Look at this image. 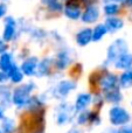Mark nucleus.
<instances>
[{"label":"nucleus","instance_id":"1","mask_svg":"<svg viewBox=\"0 0 132 133\" xmlns=\"http://www.w3.org/2000/svg\"><path fill=\"white\" fill-rule=\"evenodd\" d=\"M34 89H35V84L33 82H28L26 84L20 85L13 91L12 103L18 109H26L29 99L32 98L30 94H32V91H34Z\"/></svg>","mask_w":132,"mask_h":133},{"label":"nucleus","instance_id":"7","mask_svg":"<svg viewBox=\"0 0 132 133\" xmlns=\"http://www.w3.org/2000/svg\"><path fill=\"white\" fill-rule=\"evenodd\" d=\"M100 87L102 90H104L105 92L110 91V90H114V89H117V82H118V79H117L116 75H114V74H105V75H103L102 77L100 78Z\"/></svg>","mask_w":132,"mask_h":133},{"label":"nucleus","instance_id":"33","mask_svg":"<svg viewBox=\"0 0 132 133\" xmlns=\"http://www.w3.org/2000/svg\"><path fill=\"white\" fill-rule=\"evenodd\" d=\"M5 118V116H4V108L2 106H0V120H2Z\"/></svg>","mask_w":132,"mask_h":133},{"label":"nucleus","instance_id":"6","mask_svg":"<svg viewBox=\"0 0 132 133\" xmlns=\"http://www.w3.org/2000/svg\"><path fill=\"white\" fill-rule=\"evenodd\" d=\"M93 102V97H91L90 94H87V92H83V94H80L77 96L76 101H75L74 104V109H75V112L80 113V112H83V111L88 110V106L91 104Z\"/></svg>","mask_w":132,"mask_h":133},{"label":"nucleus","instance_id":"34","mask_svg":"<svg viewBox=\"0 0 132 133\" xmlns=\"http://www.w3.org/2000/svg\"><path fill=\"white\" fill-rule=\"evenodd\" d=\"M125 4L128 6H132V0H125Z\"/></svg>","mask_w":132,"mask_h":133},{"label":"nucleus","instance_id":"32","mask_svg":"<svg viewBox=\"0 0 132 133\" xmlns=\"http://www.w3.org/2000/svg\"><path fill=\"white\" fill-rule=\"evenodd\" d=\"M65 133H82L81 130L77 129V127H71V129H69Z\"/></svg>","mask_w":132,"mask_h":133},{"label":"nucleus","instance_id":"25","mask_svg":"<svg viewBox=\"0 0 132 133\" xmlns=\"http://www.w3.org/2000/svg\"><path fill=\"white\" fill-rule=\"evenodd\" d=\"M101 116L98 113V111H91L90 113V119H89V124L91 126H98L101 124Z\"/></svg>","mask_w":132,"mask_h":133},{"label":"nucleus","instance_id":"8","mask_svg":"<svg viewBox=\"0 0 132 133\" xmlns=\"http://www.w3.org/2000/svg\"><path fill=\"white\" fill-rule=\"evenodd\" d=\"M16 30V22L12 16H7L5 19V27L4 33H2V40L4 41H11L13 40Z\"/></svg>","mask_w":132,"mask_h":133},{"label":"nucleus","instance_id":"26","mask_svg":"<svg viewBox=\"0 0 132 133\" xmlns=\"http://www.w3.org/2000/svg\"><path fill=\"white\" fill-rule=\"evenodd\" d=\"M43 2L51 11H61L62 9V5L58 2V0H43Z\"/></svg>","mask_w":132,"mask_h":133},{"label":"nucleus","instance_id":"21","mask_svg":"<svg viewBox=\"0 0 132 133\" xmlns=\"http://www.w3.org/2000/svg\"><path fill=\"white\" fill-rule=\"evenodd\" d=\"M108 33V29L105 27V25L101 23V25H97L93 30V41H100L101 39L104 37V35Z\"/></svg>","mask_w":132,"mask_h":133},{"label":"nucleus","instance_id":"13","mask_svg":"<svg viewBox=\"0 0 132 133\" xmlns=\"http://www.w3.org/2000/svg\"><path fill=\"white\" fill-rule=\"evenodd\" d=\"M0 129H1V133H16L19 127H18V125H16V122L13 118L5 117L4 119L1 120Z\"/></svg>","mask_w":132,"mask_h":133},{"label":"nucleus","instance_id":"23","mask_svg":"<svg viewBox=\"0 0 132 133\" xmlns=\"http://www.w3.org/2000/svg\"><path fill=\"white\" fill-rule=\"evenodd\" d=\"M90 113L91 111L89 110H85L83 111V112H80L76 115V124L78 125V126H84V125L89 124V119H90Z\"/></svg>","mask_w":132,"mask_h":133},{"label":"nucleus","instance_id":"12","mask_svg":"<svg viewBox=\"0 0 132 133\" xmlns=\"http://www.w3.org/2000/svg\"><path fill=\"white\" fill-rule=\"evenodd\" d=\"M15 65L13 61V56L9 53H4L0 55V71H4V72H8L13 66Z\"/></svg>","mask_w":132,"mask_h":133},{"label":"nucleus","instance_id":"24","mask_svg":"<svg viewBox=\"0 0 132 133\" xmlns=\"http://www.w3.org/2000/svg\"><path fill=\"white\" fill-rule=\"evenodd\" d=\"M119 11V6L117 4H114V2H110V4H107L104 7V13L107 15H109L110 18L114 15H116Z\"/></svg>","mask_w":132,"mask_h":133},{"label":"nucleus","instance_id":"22","mask_svg":"<svg viewBox=\"0 0 132 133\" xmlns=\"http://www.w3.org/2000/svg\"><path fill=\"white\" fill-rule=\"evenodd\" d=\"M50 71V60L49 58H44L42 62L39 63V66H37L36 70V75L37 76H46L49 74Z\"/></svg>","mask_w":132,"mask_h":133},{"label":"nucleus","instance_id":"29","mask_svg":"<svg viewBox=\"0 0 132 133\" xmlns=\"http://www.w3.org/2000/svg\"><path fill=\"white\" fill-rule=\"evenodd\" d=\"M7 79H8V76H7V74L4 72V71H0V84H2L4 82H6Z\"/></svg>","mask_w":132,"mask_h":133},{"label":"nucleus","instance_id":"9","mask_svg":"<svg viewBox=\"0 0 132 133\" xmlns=\"http://www.w3.org/2000/svg\"><path fill=\"white\" fill-rule=\"evenodd\" d=\"M37 66H39V60L35 56H32V57H28L25 62L21 65V71L23 72V75L26 76H33L36 75V70Z\"/></svg>","mask_w":132,"mask_h":133},{"label":"nucleus","instance_id":"5","mask_svg":"<svg viewBox=\"0 0 132 133\" xmlns=\"http://www.w3.org/2000/svg\"><path fill=\"white\" fill-rule=\"evenodd\" d=\"M76 88V84L71 81H61L55 88H54L53 91V96L55 98L60 99V101H63L72 90Z\"/></svg>","mask_w":132,"mask_h":133},{"label":"nucleus","instance_id":"27","mask_svg":"<svg viewBox=\"0 0 132 133\" xmlns=\"http://www.w3.org/2000/svg\"><path fill=\"white\" fill-rule=\"evenodd\" d=\"M119 133H132V123L122 127V129H119Z\"/></svg>","mask_w":132,"mask_h":133},{"label":"nucleus","instance_id":"28","mask_svg":"<svg viewBox=\"0 0 132 133\" xmlns=\"http://www.w3.org/2000/svg\"><path fill=\"white\" fill-rule=\"evenodd\" d=\"M6 49H7V44L5 43V41L0 37V54L6 53Z\"/></svg>","mask_w":132,"mask_h":133},{"label":"nucleus","instance_id":"18","mask_svg":"<svg viewBox=\"0 0 132 133\" xmlns=\"http://www.w3.org/2000/svg\"><path fill=\"white\" fill-rule=\"evenodd\" d=\"M7 76H8V78H9V79H11L13 83H20V82H22L23 72L21 71V68H19V66L14 65L13 68H12L11 70L7 72Z\"/></svg>","mask_w":132,"mask_h":133},{"label":"nucleus","instance_id":"10","mask_svg":"<svg viewBox=\"0 0 132 133\" xmlns=\"http://www.w3.org/2000/svg\"><path fill=\"white\" fill-rule=\"evenodd\" d=\"M98 18H100V11H98V8L96 6H94V5L87 7L85 11L83 12V14H82V16H81L82 21L85 23L95 22Z\"/></svg>","mask_w":132,"mask_h":133},{"label":"nucleus","instance_id":"15","mask_svg":"<svg viewBox=\"0 0 132 133\" xmlns=\"http://www.w3.org/2000/svg\"><path fill=\"white\" fill-rule=\"evenodd\" d=\"M105 27H107L108 32L110 33H115L117 30H119L121 28H123V21L122 19L116 18V16H111V18H108L105 21Z\"/></svg>","mask_w":132,"mask_h":133},{"label":"nucleus","instance_id":"31","mask_svg":"<svg viewBox=\"0 0 132 133\" xmlns=\"http://www.w3.org/2000/svg\"><path fill=\"white\" fill-rule=\"evenodd\" d=\"M102 133H119V129H116V127H111V129H107L104 132Z\"/></svg>","mask_w":132,"mask_h":133},{"label":"nucleus","instance_id":"16","mask_svg":"<svg viewBox=\"0 0 132 133\" xmlns=\"http://www.w3.org/2000/svg\"><path fill=\"white\" fill-rule=\"evenodd\" d=\"M115 66L117 69H124V70H129L132 66V54H124L122 55L118 60L115 62Z\"/></svg>","mask_w":132,"mask_h":133},{"label":"nucleus","instance_id":"14","mask_svg":"<svg viewBox=\"0 0 132 133\" xmlns=\"http://www.w3.org/2000/svg\"><path fill=\"white\" fill-rule=\"evenodd\" d=\"M76 41L81 47H84L93 41V30L89 28H84V29L80 30L76 35Z\"/></svg>","mask_w":132,"mask_h":133},{"label":"nucleus","instance_id":"30","mask_svg":"<svg viewBox=\"0 0 132 133\" xmlns=\"http://www.w3.org/2000/svg\"><path fill=\"white\" fill-rule=\"evenodd\" d=\"M6 11H7V8H6V5H4V4H0V18L5 15V13H6Z\"/></svg>","mask_w":132,"mask_h":133},{"label":"nucleus","instance_id":"19","mask_svg":"<svg viewBox=\"0 0 132 133\" xmlns=\"http://www.w3.org/2000/svg\"><path fill=\"white\" fill-rule=\"evenodd\" d=\"M70 62V58H69V55H68L65 51H60V53L57 54V56H56L55 58V65L57 66L58 69H64L65 66L68 65V63Z\"/></svg>","mask_w":132,"mask_h":133},{"label":"nucleus","instance_id":"3","mask_svg":"<svg viewBox=\"0 0 132 133\" xmlns=\"http://www.w3.org/2000/svg\"><path fill=\"white\" fill-rule=\"evenodd\" d=\"M75 116H76V112H75L74 106L63 102V103L58 104L56 108L55 123L58 126H64V125L70 124L75 119Z\"/></svg>","mask_w":132,"mask_h":133},{"label":"nucleus","instance_id":"2","mask_svg":"<svg viewBox=\"0 0 132 133\" xmlns=\"http://www.w3.org/2000/svg\"><path fill=\"white\" fill-rule=\"evenodd\" d=\"M109 122L112 125V127L122 129V127L130 124L131 115L128 112L125 108L115 105L109 110Z\"/></svg>","mask_w":132,"mask_h":133},{"label":"nucleus","instance_id":"36","mask_svg":"<svg viewBox=\"0 0 132 133\" xmlns=\"http://www.w3.org/2000/svg\"><path fill=\"white\" fill-rule=\"evenodd\" d=\"M0 133H1V129H0Z\"/></svg>","mask_w":132,"mask_h":133},{"label":"nucleus","instance_id":"4","mask_svg":"<svg viewBox=\"0 0 132 133\" xmlns=\"http://www.w3.org/2000/svg\"><path fill=\"white\" fill-rule=\"evenodd\" d=\"M128 53V44L124 40L118 39L115 40L111 44H110L109 49H108V58L107 62L115 63L122 55Z\"/></svg>","mask_w":132,"mask_h":133},{"label":"nucleus","instance_id":"35","mask_svg":"<svg viewBox=\"0 0 132 133\" xmlns=\"http://www.w3.org/2000/svg\"><path fill=\"white\" fill-rule=\"evenodd\" d=\"M105 1H109V4H110V2H112V1H122V0H105Z\"/></svg>","mask_w":132,"mask_h":133},{"label":"nucleus","instance_id":"11","mask_svg":"<svg viewBox=\"0 0 132 133\" xmlns=\"http://www.w3.org/2000/svg\"><path fill=\"white\" fill-rule=\"evenodd\" d=\"M64 14L67 18L71 19V20H77L81 15V8L74 1H68V4L64 7Z\"/></svg>","mask_w":132,"mask_h":133},{"label":"nucleus","instance_id":"20","mask_svg":"<svg viewBox=\"0 0 132 133\" xmlns=\"http://www.w3.org/2000/svg\"><path fill=\"white\" fill-rule=\"evenodd\" d=\"M119 85L124 89L132 87V70H126L119 77Z\"/></svg>","mask_w":132,"mask_h":133},{"label":"nucleus","instance_id":"17","mask_svg":"<svg viewBox=\"0 0 132 133\" xmlns=\"http://www.w3.org/2000/svg\"><path fill=\"white\" fill-rule=\"evenodd\" d=\"M104 99L107 102H109V103L117 105L118 103H121L122 102L123 96H122L121 91H119L118 89H114V90H110V91L105 92L104 94Z\"/></svg>","mask_w":132,"mask_h":133}]
</instances>
